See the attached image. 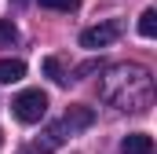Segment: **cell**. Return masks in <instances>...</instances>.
<instances>
[{"mask_svg":"<svg viewBox=\"0 0 157 154\" xmlns=\"http://www.w3.org/2000/svg\"><path fill=\"white\" fill-rule=\"evenodd\" d=\"M62 140H66V128H62V121H59V125L48 128V147H55V143H62Z\"/></svg>","mask_w":157,"mask_h":154,"instance_id":"cell-11","label":"cell"},{"mask_svg":"<svg viewBox=\"0 0 157 154\" xmlns=\"http://www.w3.org/2000/svg\"><path fill=\"white\" fill-rule=\"evenodd\" d=\"M139 33H143V37H154L157 33V11L154 7H146V11L139 15Z\"/></svg>","mask_w":157,"mask_h":154,"instance_id":"cell-8","label":"cell"},{"mask_svg":"<svg viewBox=\"0 0 157 154\" xmlns=\"http://www.w3.org/2000/svg\"><path fill=\"white\" fill-rule=\"evenodd\" d=\"M40 7H48V11H77L80 0H40Z\"/></svg>","mask_w":157,"mask_h":154,"instance_id":"cell-10","label":"cell"},{"mask_svg":"<svg viewBox=\"0 0 157 154\" xmlns=\"http://www.w3.org/2000/svg\"><path fill=\"white\" fill-rule=\"evenodd\" d=\"M121 151L124 154H154V140L146 132H132V136L121 140Z\"/></svg>","mask_w":157,"mask_h":154,"instance_id":"cell-5","label":"cell"},{"mask_svg":"<svg viewBox=\"0 0 157 154\" xmlns=\"http://www.w3.org/2000/svg\"><path fill=\"white\" fill-rule=\"evenodd\" d=\"M121 33H124V26H121L117 18H106V22L88 26V30L80 33V48H106V44H113Z\"/></svg>","mask_w":157,"mask_h":154,"instance_id":"cell-3","label":"cell"},{"mask_svg":"<svg viewBox=\"0 0 157 154\" xmlns=\"http://www.w3.org/2000/svg\"><path fill=\"white\" fill-rule=\"evenodd\" d=\"M95 70H99V63H84V66H77V70H73V77H84V74H95Z\"/></svg>","mask_w":157,"mask_h":154,"instance_id":"cell-12","label":"cell"},{"mask_svg":"<svg viewBox=\"0 0 157 154\" xmlns=\"http://www.w3.org/2000/svg\"><path fill=\"white\" fill-rule=\"evenodd\" d=\"M26 77V63L22 59H0V84H15Z\"/></svg>","mask_w":157,"mask_h":154,"instance_id":"cell-6","label":"cell"},{"mask_svg":"<svg viewBox=\"0 0 157 154\" xmlns=\"http://www.w3.org/2000/svg\"><path fill=\"white\" fill-rule=\"evenodd\" d=\"M22 154H37V151H22Z\"/></svg>","mask_w":157,"mask_h":154,"instance_id":"cell-13","label":"cell"},{"mask_svg":"<svg viewBox=\"0 0 157 154\" xmlns=\"http://www.w3.org/2000/svg\"><path fill=\"white\" fill-rule=\"evenodd\" d=\"M11 110H15V117H18L22 125H37V121H44V114H48V95H44L40 88H26V92L15 95Z\"/></svg>","mask_w":157,"mask_h":154,"instance_id":"cell-2","label":"cell"},{"mask_svg":"<svg viewBox=\"0 0 157 154\" xmlns=\"http://www.w3.org/2000/svg\"><path fill=\"white\" fill-rule=\"evenodd\" d=\"M91 121H95V110H91V107H80V103H77V107H70V110H66V117H62V128L73 136V132H84Z\"/></svg>","mask_w":157,"mask_h":154,"instance_id":"cell-4","label":"cell"},{"mask_svg":"<svg viewBox=\"0 0 157 154\" xmlns=\"http://www.w3.org/2000/svg\"><path fill=\"white\" fill-rule=\"evenodd\" d=\"M99 95L110 107H117V110L143 114L154 103V77L139 63H121V66H110L106 70L102 84H99Z\"/></svg>","mask_w":157,"mask_h":154,"instance_id":"cell-1","label":"cell"},{"mask_svg":"<svg viewBox=\"0 0 157 154\" xmlns=\"http://www.w3.org/2000/svg\"><path fill=\"white\" fill-rule=\"evenodd\" d=\"M18 40V30H15V22L11 18H0V48H11Z\"/></svg>","mask_w":157,"mask_h":154,"instance_id":"cell-9","label":"cell"},{"mask_svg":"<svg viewBox=\"0 0 157 154\" xmlns=\"http://www.w3.org/2000/svg\"><path fill=\"white\" fill-rule=\"evenodd\" d=\"M44 74L51 77V81H55V84H66V81H70V74H66V70H62V63H59V59H55V55H48V59H44Z\"/></svg>","mask_w":157,"mask_h":154,"instance_id":"cell-7","label":"cell"}]
</instances>
